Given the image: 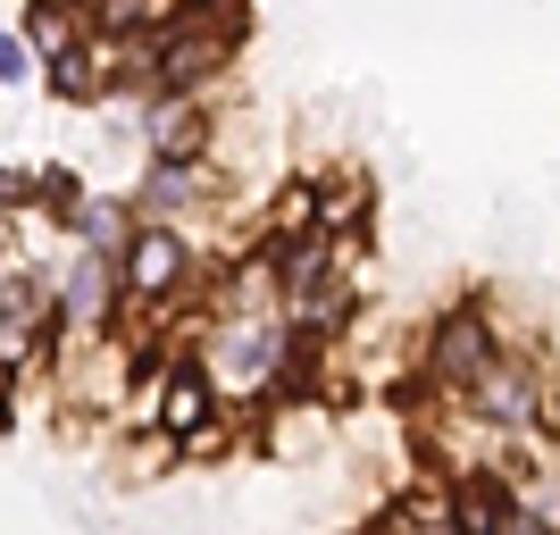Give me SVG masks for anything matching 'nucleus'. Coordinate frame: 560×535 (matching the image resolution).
I'll use <instances>...</instances> for the list:
<instances>
[{"label":"nucleus","mask_w":560,"mask_h":535,"mask_svg":"<svg viewBox=\"0 0 560 535\" xmlns=\"http://www.w3.org/2000/svg\"><path fill=\"white\" fill-rule=\"evenodd\" d=\"M135 226H142V218H135V193H109V185H93L68 210V243H75V252H101V259H126Z\"/></svg>","instance_id":"nucleus-6"},{"label":"nucleus","mask_w":560,"mask_h":535,"mask_svg":"<svg viewBox=\"0 0 560 535\" xmlns=\"http://www.w3.org/2000/svg\"><path fill=\"white\" fill-rule=\"evenodd\" d=\"M252 50V0H201L185 25H167L151 43V93H192L218 101Z\"/></svg>","instance_id":"nucleus-1"},{"label":"nucleus","mask_w":560,"mask_h":535,"mask_svg":"<svg viewBox=\"0 0 560 535\" xmlns=\"http://www.w3.org/2000/svg\"><path fill=\"white\" fill-rule=\"evenodd\" d=\"M135 135H142V160L201 167V160H218V151H226V117H218V101L151 93V101H135Z\"/></svg>","instance_id":"nucleus-3"},{"label":"nucleus","mask_w":560,"mask_h":535,"mask_svg":"<svg viewBox=\"0 0 560 535\" xmlns=\"http://www.w3.org/2000/svg\"><path fill=\"white\" fill-rule=\"evenodd\" d=\"M318 176V234L327 243H376V185L360 176V167H343V160H327V167H310Z\"/></svg>","instance_id":"nucleus-5"},{"label":"nucleus","mask_w":560,"mask_h":535,"mask_svg":"<svg viewBox=\"0 0 560 535\" xmlns=\"http://www.w3.org/2000/svg\"><path fill=\"white\" fill-rule=\"evenodd\" d=\"M135 218H160V226H192L201 234V218H218L234 201V185H226V167L218 160H201V167H176V160H142V176L135 185Z\"/></svg>","instance_id":"nucleus-4"},{"label":"nucleus","mask_w":560,"mask_h":535,"mask_svg":"<svg viewBox=\"0 0 560 535\" xmlns=\"http://www.w3.org/2000/svg\"><path fill=\"white\" fill-rule=\"evenodd\" d=\"M50 302H59V351H101L126 335V277L101 252L68 243V259L50 268Z\"/></svg>","instance_id":"nucleus-2"},{"label":"nucleus","mask_w":560,"mask_h":535,"mask_svg":"<svg viewBox=\"0 0 560 535\" xmlns=\"http://www.w3.org/2000/svg\"><path fill=\"white\" fill-rule=\"evenodd\" d=\"M25 84H43V59L18 25H0V93H25Z\"/></svg>","instance_id":"nucleus-7"}]
</instances>
